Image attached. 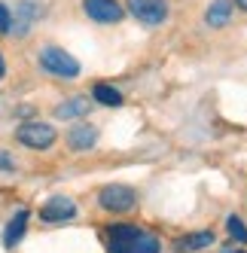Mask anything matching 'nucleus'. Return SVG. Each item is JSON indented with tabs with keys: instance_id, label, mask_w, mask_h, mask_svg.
I'll list each match as a JSON object with an SVG mask.
<instances>
[{
	"instance_id": "obj_8",
	"label": "nucleus",
	"mask_w": 247,
	"mask_h": 253,
	"mask_svg": "<svg viewBox=\"0 0 247 253\" xmlns=\"http://www.w3.org/2000/svg\"><path fill=\"white\" fill-rule=\"evenodd\" d=\"M40 15H43V9H40L37 0H19L15 12H12V34L15 37H25V34L40 22Z\"/></svg>"
},
{
	"instance_id": "obj_2",
	"label": "nucleus",
	"mask_w": 247,
	"mask_h": 253,
	"mask_svg": "<svg viewBox=\"0 0 247 253\" xmlns=\"http://www.w3.org/2000/svg\"><path fill=\"white\" fill-rule=\"evenodd\" d=\"M37 64L43 67V74L55 77V80H77V77L82 74L80 61L70 55L64 46H55V43L40 46V52H37Z\"/></svg>"
},
{
	"instance_id": "obj_1",
	"label": "nucleus",
	"mask_w": 247,
	"mask_h": 253,
	"mask_svg": "<svg viewBox=\"0 0 247 253\" xmlns=\"http://www.w3.org/2000/svg\"><path fill=\"white\" fill-rule=\"evenodd\" d=\"M107 250L110 253H162L156 235L144 232L140 226L131 223H116L107 232Z\"/></svg>"
},
{
	"instance_id": "obj_3",
	"label": "nucleus",
	"mask_w": 247,
	"mask_h": 253,
	"mask_svg": "<svg viewBox=\"0 0 247 253\" xmlns=\"http://www.w3.org/2000/svg\"><path fill=\"white\" fill-rule=\"evenodd\" d=\"M15 140L28 150H52L58 140V131L52 128L49 122H40V119H25L19 128H15Z\"/></svg>"
},
{
	"instance_id": "obj_11",
	"label": "nucleus",
	"mask_w": 247,
	"mask_h": 253,
	"mask_svg": "<svg viewBox=\"0 0 247 253\" xmlns=\"http://www.w3.org/2000/svg\"><path fill=\"white\" fill-rule=\"evenodd\" d=\"M28 220H31V211H28V208H22V211H15V213H12V220H9L6 229H3V247H6V250H12L15 244L25 238Z\"/></svg>"
},
{
	"instance_id": "obj_19",
	"label": "nucleus",
	"mask_w": 247,
	"mask_h": 253,
	"mask_svg": "<svg viewBox=\"0 0 247 253\" xmlns=\"http://www.w3.org/2000/svg\"><path fill=\"white\" fill-rule=\"evenodd\" d=\"M232 3H235V6H238L241 12H247V0H232Z\"/></svg>"
},
{
	"instance_id": "obj_20",
	"label": "nucleus",
	"mask_w": 247,
	"mask_h": 253,
	"mask_svg": "<svg viewBox=\"0 0 247 253\" xmlns=\"http://www.w3.org/2000/svg\"><path fill=\"white\" fill-rule=\"evenodd\" d=\"M226 253H244V250H226Z\"/></svg>"
},
{
	"instance_id": "obj_15",
	"label": "nucleus",
	"mask_w": 247,
	"mask_h": 253,
	"mask_svg": "<svg viewBox=\"0 0 247 253\" xmlns=\"http://www.w3.org/2000/svg\"><path fill=\"white\" fill-rule=\"evenodd\" d=\"M226 229H229V235L238 241V244H247V226H244V220L238 213H229L226 216Z\"/></svg>"
},
{
	"instance_id": "obj_10",
	"label": "nucleus",
	"mask_w": 247,
	"mask_h": 253,
	"mask_svg": "<svg viewBox=\"0 0 247 253\" xmlns=\"http://www.w3.org/2000/svg\"><path fill=\"white\" fill-rule=\"evenodd\" d=\"M95 143H98V128L89 122H77L74 128L67 131V147L74 153H85V150H92Z\"/></svg>"
},
{
	"instance_id": "obj_17",
	"label": "nucleus",
	"mask_w": 247,
	"mask_h": 253,
	"mask_svg": "<svg viewBox=\"0 0 247 253\" xmlns=\"http://www.w3.org/2000/svg\"><path fill=\"white\" fill-rule=\"evenodd\" d=\"M12 171H15V159L6 150H0V174H12Z\"/></svg>"
},
{
	"instance_id": "obj_5",
	"label": "nucleus",
	"mask_w": 247,
	"mask_h": 253,
	"mask_svg": "<svg viewBox=\"0 0 247 253\" xmlns=\"http://www.w3.org/2000/svg\"><path fill=\"white\" fill-rule=\"evenodd\" d=\"M98 205L107 213H128L137 205V192L125 183H107L98 192Z\"/></svg>"
},
{
	"instance_id": "obj_4",
	"label": "nucleus",
	"mask_w": 247,
	"mask_h": 253,
	"mask_svg": "<svg viewBox=\"0 0 247 253\" xmlns=\"http://www.w3.org/2000/svg\"><path fill=\"white\" fill-rule=\"evenodd\" d=\"M125 12L131 15L137 25L159 28V25L168 22L171 6H168V0H125Z\"/></svg>"
},
{
	"instance_id": "obj_9",
	"label": "nucleus",
	"mask_w": 247,
	"mask_h": 253,
	"mask_svg": "<svg viewBox=\"0 0 247 253\" xmlns=\"http://www.w3.org/2000/svg\"><path fill=\"white\" fill-rule=\"evenodd\" d=\"M92 113V101L85 98V95H74V98H67L61 101L55 110H52V116L55 119H64V122H77V119H85Z\"/></svg>"
},
{
	"instance_id": "obj_13",
	"label": "nucleus",
	"mask_w": 247,
	"mask_h": 253,
	"mask_svg": "<svg viewBox=\"0 0 247 253\" xmlns=\"http://www.w3.org/2000/svg\"><path fill=\"white\" fill-rule=\"evenodd\" d=\"M92 98H95V104H101V107H122V104H125L122 92H119V88H113L110 83H95Z\"/></svg>"
},
{
	"instance_id": "obj_7",
	"label": "nucleus",
	"mask_w": 247,
	"mask_h": 253,
	"mask_svg": "<svg viewBox=\"0 0 247 253\" xmlns=\"http://www.w3.org/2000/svg\"><path fill=\"white\" fill-rule=\"evenodd\" d=\"M77 216V202L70 195H49L43 208H40V220L49 223V226H55V223H67V220H74Z\"/></svg>"
},
{
	"instance_id": "obj_6",
	"label": "nucleus",
	"mask_w": 247,
	"mask_h": 253,
	"mask_svg": "<svg viewBox=\"0 0 247 253\" xmlns=\"http://www.w3.org/2000/svg\"><path fill=\"white\" fill-rule=\"evenodd\" d=\"M82 12L95 25H119L125 19V6L119 0H82Z\"/></svg>"
},
{
	"instance_id": "obj_14",
	"label": "nucleus",
	"mask_w": 247,
	"mask_h": 253,
	"mask_svg": "<svg viewBox=\"0 0 247 253\" xmlns=\"http://www.w3.org/2000/svg\"><path fill=\"white\" fill-rule=\"evenodd\" d=\"M214 244V232H192V235H183V238L177 241V250L180 253H196V250H205Z\"/></svg>"
},
{
	"instance_id": "obj_18",
	"label": "nucleus",
	"mask_w": 247,
	"mask_h": 253,
	"mask_svg": "<svg viewBox=\"0 0 247 253\" xmlns=\"http://www.w3.org/2000/svg\"><path fill=\"white\" fill-rule=\"evenodd\" d=\"M3 77H6V58H3V52H0V83H3Z\"/></svg>"
},
{
	"instance_id": "obj_12",
	"label": "nucleus",
	"mask_w": 247,
	"mask_h": 253,
	"mask_svg": "<svg viewBox=\"0 0 247 253\" xmlns=\"http://www.w3.org/2000/svg\"><path fill=\"white\" fill-rule=\"evenodd\" d=\"M232 12H235L232 0H210V6L205 9V25L207 28H226L232 22Z\"/></svg>"
},
{
	"instance_id": "obj_16",
	"label": "nucleus",
	"mask_w": 247,
	"mask_h": 253,
	"mask_svg": "<svg viewBox=\"0 0 247 253\" xmlns=\"http://www.w3.org/2000/svg\"><path fill=\"white\" fill-rule=\"evenodd\" d=\"M0 34H12V9L0 0Z\"/></svg>"
}]
</instances>
